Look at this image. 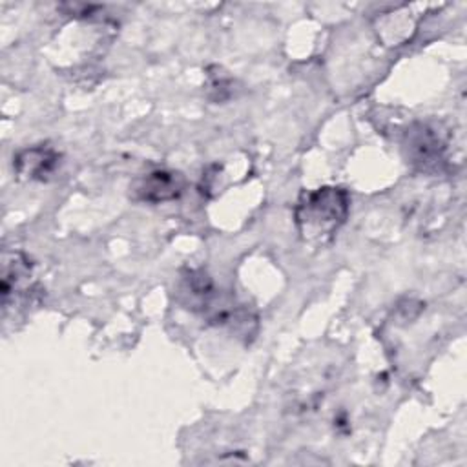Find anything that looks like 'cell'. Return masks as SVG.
<instances>
[{
  "mask_svg": "<svg viewBox=\"0 0 467 467\" xmlns=\"http://www.w3.org/2000/svg\"><path fill=\"white\" fill-rule=\"evenodd\" d=\"M60 155L47 146H33L22 150L15 157V171L24 181H47L58 168Z\"/></svg>",
  "mask_w": 467,
  "mask_h": 467,
  "instance_id": "cell-4",
  "label": "cell"
},
{
  "mask_svg": "<svg viewBox=\"0 0 467 467\" xmlns=\"http://www.w3.org/2000/svg\"><path fill=\"white\" fill-rule=\"evenodd\" d=\"M405 151L409 162L421 170H429L441 161L443 140L431 126L416 124L405 135Z\"/></svg>",
  "mask_w": 467,
  "mask_h": 467,
  "instance_id": "cell-3",
  "label": "cell"
},
{
  "mask_svg": "<svg viewBox=\"0 0 467 467\" xmlns=\"http://www.w3.org/2000/svg\"><path fill=\"white\" fill-rule=\"evenodd\" d=\"M184 190V177L173 170H153L139 177L131 188L137 201L159 204L177 199Z\"/></svg>",
  "mask_w": 467,
  "mask_h": 467,
  "instance_id": "cell-2",
  "label": "cell"
},
{
  "mask_svg": "<svg viewBox=\"0 0 467 467\" xmlns=\"http://www.w3.org/2000/svg\"><path fill=\"white\" fill-rule=\"evenodd\" d=\"M350 197L345 188L323 186L305 192L296 204V224L308 243H327L341 228L348 215Z\"/></svg>",
  "mask_w": 467,
  "mask_h": 467,
  "instance_id": "cell-1",
  "label": "cell"
}]
</instances>
